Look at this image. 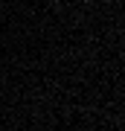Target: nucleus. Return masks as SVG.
<instances>
[]
</instances>
